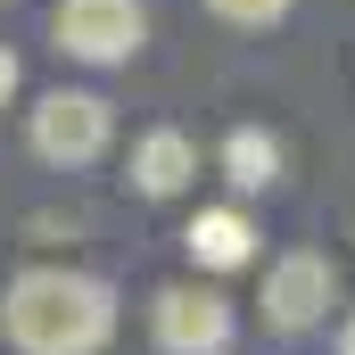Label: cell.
I'll use <instances>...</instances> for the list:
<instances>
[{
	"label": "cell",
	"instance_id": "6da1fadb",
	"mask_svg": "<svg viewBox=\"0 0 355 355\" xmlns=\"http://www.w3.org/2000/svg\"><path fill=\"white\" fill-rule=\"evenodd\" d=\"M116 331H124V297L91 265H17L0 281L8 355H107Z\"/></svg>",
	"mask_w": 355,
	"mask_h": 355
},
{
	"label": "cell",
	"instance_id": "7a4b0ae2",
	"mask_svg": "<svg viewBox=\"0 0 355 355\" xmlns=\"http://www.w3.org/2000/svg\"><path fill=\"white\" fill-rule=\"evenodd\" d=\"M25 157L50 174H91L116 157V99L91 83H58L25 107Z\"/></svg>",
	"mask_w": 355,
	"mask_h": 355
},
{
	"label": "cell",
	"instance_id": "3957f363",
	"mask_svg": "<svg viewBox=\"0 0 355 355\" xmlns=\"http://www.w3.org/2000/svg\"><path fill=\"white\" fill-rule=\"evenodd\" d=\"M331 306H339V257L331 248H281L265 257V281H257V322L272 339H314L331 331Z\"/></svg>",
	"mask_w": 355,
	"mask_h": 355
},
{
	"label": "cell",
	"instance_id": "277c9868",
	"mask_svg": "<svg viewBox=\"0 0 355 355\" xmlns=\"http://www.w3.org/2000/svg\"><path fill=\"white\" fill-rule=\"evenodd\" d=\"M149 347L157 355H232L240 347V306L223 297L215 272H182L149 289Z\"/></svg>",
	"mask_w": 355,
	"mask_h": 355
},
{
	"label": "cell",
	"instance_id": "5b68a950",
	"mask_svg": "<svg viewBox=\"0 0 355 355\" xmlns=\"http://www.w3.org/2000/svg\"><path fill=\"white\" fill-rule=\"evenodd\" d=\"M50 50L91 75L132 67L149 50V0H50Z\"/></svg>",
	"mask_w": 355,
	"mask_h": 355
},
{
	"label": "cell",
	"instance_id": "8992f818",
	"mask_svg": "<svg viewBox=\"0 0 355 355\" xmlns=\"http://www.w3.org/2000/svg\"><path fill=\"white\" fill-rule=\"evenodd\" d=\"M248 207H257V198H215V207H198V215L182 223V257H190V272L232 281V272H257V265H265V232H257Z\"/></svg>",
	"mask_w": 355,
	"mask_h": 355
},
{
	"label": "cell",
	"instance_id": "52a82bcc",
	"mask_svg": "<svg viewBox=\"0 0 355 355\" xmlns=\"http://www.w3.org/2000/svg\"><path fill=\"white\" fill-rule=\"evenodd\" d=\"M124 190L141 198V207H174L198 190V141L182 132V124H149V132H132V149H124Z\"/></svg>",
	"mask_w": 355,
	"mask_h": 355
},
{
	"label": "cell",
	"instance_id": "ba28073f",
	"mask_svg": "<svg viewBox=\"0 0 355 355\" xmlns=\"http://www.w3.org/2000/svg\"><path fill=\"white\" fill-rule=\"evenodd\" d=\"M215 174L232 198H272L281 174H289V141L272 132V124H232L223 141H215Z\"/></svg>",
	"mask_w": 355,
	"mask_h": 355
},
{
	"label": "cell",
	"instance_id": "9c48e42d",
	"mask_svg": "<svg viewBox=\"0 0 355 355\" xmlns=\"http://www.w3.org/2000/svg\"><path fill=\"white\" fill-rule=\"evenodd\" d=\"M215 25H232V33H272V25H289V8L297 0H198Z\"/></svg>",
	"mask_w": 355,
	"mask_h": 355
},
{
	"label": "cell",
	"instance_id": "30bf717a",
	"mask_svg": "<svg viewBox=\"0 0 355 355\" xmlns=\"http://www.w3.org/2000/svg\"><path fill=\"white\" fill-rule=\"evenodd\" d=\"M17 91H25V58L0 42V107H17Z\"/></svg>",
	"mask_w": 355,
	"mask_h": 355
},
{
	"label": "cell",
	"instance_id": "8fae6325",
	"mask_svg": "<svg viewBox=\"0 0 355 355\" xmlns=\"http://www.w3.org/2000/svg\"><path fill=\"white\" fill-rule=\"evenodd\" d=\"M331 355H355V306L339 314V331H331Z\"/></svg>",
	"mask_w": 355,
	"mask_h": 355
},
{
	"label": "cell",
	"instance_id": "7c38bea8",
	"mask_svg": "<svg viewBox=\"0 0 355 355\" xmlns=\"http://www.w3.org/2000/svg\"><path fill=\"white\" fill-rule=\"evenodd\" d=\"M347 240H355V215H347Z\"/></svg>",
	"mask_w": 355,
	"mask_h": 355
}]
</instances>
